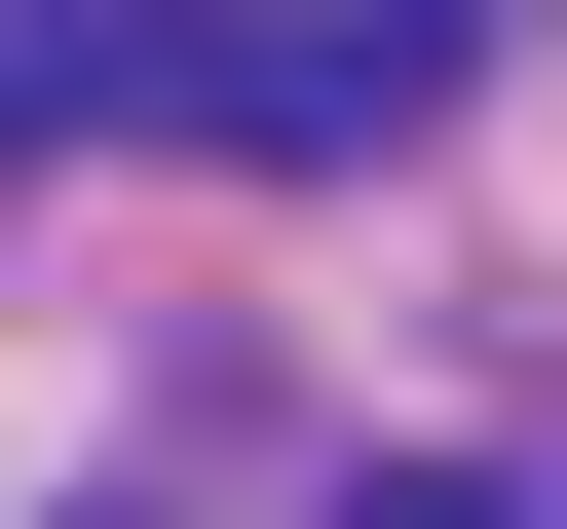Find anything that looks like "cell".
Segmentation results:
<instances>
[{
  "label": "cell",
  "instance_id": "obj_1",
  "mask_svg": "<svg viewBox=\"0 0 567 529\" xmlns=\"http://www.w3.org/2000/svg\"><path fill=\"white\" fill-rule=\"evenodd\" d=\"M416 152L454 0H0V152Z\"/></svg>",
  "mask_w": 567,
  "mask_h": 529
},
{
  "label": "cell",
  "instance_id": "obj_2",
  "mask_svg": "<svg viewBox=\"0 0 567 529\" xmlns=\"http://www.w3.org/2000/svg\"><path fill=\"white\" fill-rule=\"evenodd\" d=\"M341 529H529V491H454V454H379V491H341Z\"/></svg>",
  "mask_w": 567,
  "mask_h": 529
}]
</instances>
